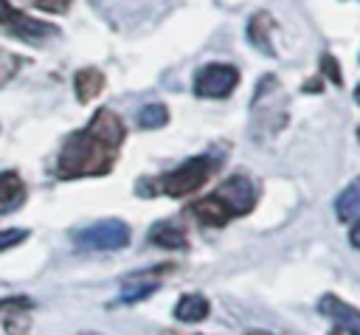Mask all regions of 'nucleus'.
<instances>
[{
    "instance_id": "nucleus-23",
    "label": "nucleus",
    "mask_w": 360,
    "mask_h": 335,
    "mask_svg": "<svg viewBox=\"0 0 360 335\" xmlns=\"http://www.w3.org/2000/svg\"><path fill=\"white\" fill-rule=\"evenodd\" d=\"M354 101H357V107H360V84L354 87Z\"/></svg>"
},
{
    "instance_id": "nucleus-14",
    "label": "nucleus",
    "mask_w": 360,
    "mask_h": 335,
    "mask_svg": "<svg viewBox=\"0 0 360 335\" xmlns=\"http://www.w3.org/2000/svg\"><path fill=\"white\" fill-rule=\"evenodd\" d=\"M270 31H273V17L267 11H259L248 23V39L262 51V53H276L270 45Z\"/></svg>"
},
{
    "instance_id": "nucleus-22",
    "label": "nucleus",
    "mask_w": 360,
    "mask_h": 335,
    "mask_svg": "<svg viewBox=\"0 0 360 335\" xmlns=\"http://www.w3.org/2000/svg\"><path fill=\"white\" fill-rule=\"evenodd\" d=\"M248 335H273V332H264V329H250Z\"/></svg>"
},
{
    "instance_id": "nucleus-20",
    "label": "nucleus",
    "mask_w": 360,
    "mask_h": 335,
    "mask_svg": "<svg viewBox=\"0 0 360 335\" xmlns=\"http://www.w3.org/2000/svg\"><path fill=\"white\" fill-rule=\"evenodd\" d=\"M34 6L48 14H65L70 8V0H34Z\"/></svg>"
},
{
    "instance_id": "nucleus-4",
    "label": "nucleus",
    "mask_w": 360,
    "mask_h": 335,
    "mask_svg": "<svg viewBox=\"0 0 360 335\" xmlns=\"http://www.w3.org/2000/svg\"><path fill=\"white\" fill-rule=\"evenodd\" d=\"M239 84V70L228 62H208L194 73L197 99H228Z\"/></svg>"
},
{
    "instance_id": "nucleus-10",
    "label": "nucleus",
    "mask_w": 360,
    "mask_h": 335,
    "mask_svg": "<svg viewBox=\"0 0 360 335\" xmlns=\"http://www.w3.org/2000/svg\"><path fill=\"white\" fill-rule=\"evenodd\" d=\"M28 310H31V301L25 296H14V298L0 304V312H6L3 315V327H6L8 335H25V329H28Z\"/></svg>"
},
{
    "instance_id": "nucleus-5",
    "label": "nucleus",
    "mask_w": 360,
    "mask_h": 335,
    "mask_svg": "<svg viewBox=\"0 0 360 335\" xmlns=\"http://www.w3.org/2000/svg\"><path fill=\"white\" fill-rule=\"evenodd\" d=\"M73 239L84 251H121L129 245V225L124 220H98L76 231Z\"/></svg>"
},
{
    "instance_id": "nucleus-24",
    "label": "nucleus",
    "mask_w": 360,
    "mask_h": 335,
    "mask_svg": "<svg viewBox=\"0 0 360 335\" xmlns=\"http://www.w3.org/2000/svg\"><path fill=\"white\" fill-rule=\"evenodd\" d=\"M160 335H180V332H177V329H163Z\"/></svg>"
},
{
    "instance_id": "nucleus-16",
    "label": "nucleus",
    "mask_w": 360,
    "mask_h": 335,
    "mask_svg": "<svg viewBox=\"0 0 360 335\" xmlns=\"http://www.w3.org/2000/svg\"><path fill=\"white\" fill-rule=\"evenodd\" d=\"M22 197V180L17 172H0V206H8Z\"/></svg>"
},
{
    "instance_id": "nucleus-2",
    "label": "nucleus",
    "mask_w": 360,
    "mask_h": 335,
    "mask_svg": "<svg viewBox=\"0 0 360 335\" xmlns=\"http://www.w3.org/2000/svg\"><path fill=\"white\" fill-rule=\"evenodd\" d=\"M256 203H259L256 180L245 172H236L222 186H217L205 197L194 200L186 211H188V217H194L205 228H225L231 220L250 214L256 208Z\"/></svg>"
},
{
    "instance_id": "nucleus-19",
    "label": "nucleus",
    "mask_w": 360,
    "mask_h": 335,
    "mask_svg": "<svg viewBox=\"0 0 360 335\" xmlns=\"http://www.w3.org/2000/svg\"><path fill=\"white\" fill-rule=\"evenodd\" d=\"M14 70H17V56H11L0 48V84H6L14 76Z\"/></svg>"
},
{
    "instance_id": "nucleus-11",
    "label": "nucleus",
    "mask_w": 360,
    "mask_h": 335,
    "mask_svg": "<svg viewBox=\"0 0 360 335\" xmlns=\"http://www.w3.org/2000/svg\"><path fill=\"white\" fill-rule=\"evenodd\" d=\"M149 239H152L155 245L166 248V251H183V248H188V236H186V228H183L180 222H174V220H163V222L152 225V234H149Z\"/></svg>"
},
{
    "instance_id": "nucleus-6",
    "label": "nucleus",
    "mask_w": 360,
    "mask_h": 335,
    "mask_svg": "<svg viewBox=\"0 0 360 335\" xmlns=\"http://www.w3.org/2000/svg\"><path fill=\"white\" fill-rule=\"evenodd\" d=\"M0 28H6L8 34H14V37H20V39H25V42H39V39L56 34V28H53L51 23L34 20V17H28V14H22V11L6 6L3 0H0Z\"/></svg>"
},
{
    "instance_id": "nucleus-17",
    "label": "nucleus",
    "mask_w": 360,
    "mask_h": 335,
    "mask_svg": "<svg viewBox=\"0 0 360 335\" xmlns=\"http://www.w3.org/2000/svg\"><path fill=\"white\" fill-rule=\"evenodd\" d=\"M321 70L326 73V79L329 82H335L338 87L343 84V76H340V65L335 62V56L332 53H323V59H321Z\"/></svg>"
},
{
    "instance_id": "nucleus-15",
    "label": "nucleus",
    "mask_w": 360,
    "mask_h": 335,
    "mask_svg": "<svg viewBox=\"0 0 360 335\" xmlns=\"http://www.w3.org/2000/svg\"><path fill=\"white\" fill-rule=\"evenodd\" d=\"M169 124V107L160 104V101H152L146 107H141L138 113V127L141 129H158V127H166Z\"/></svg>"
},
{
    "instance_id": "nucleus-9",
    "label": "nucleus",
    "mask_w": 360,
    "mask_h": 335,
    "mask_svg": "<svg viewBox=\"0 0 360 335\" xmlns=\"http://www.w3.org/2000/svg\"><path fill=\"white\" fill-rule=\"evenodd\" d=\"M172 312H174V318H177L180 324H200V321L208 318L211 301H208L202 293H186V296H180V301L174 304Z\"/></svg>"
},
{
    "instance_id": "nucleus-26",
    "label": "nucleus",
    "mask_w": 360,
    "mask_h": 335,
    "mask_svg": "<svg viewBox=\"0 0 360 335\" xmlns=\"http://www.w3.org/2000/svg\"><path fill=\"white\" fill-rule=\"evenodd\" d=\"M84 335H93V332H84Z\"/></svg>"
},
{
    "instance_id": "nucleus-18",
    "label": "nucleus",
    "mask_w": 360,
    "mask_h": 335,
    "mask_svg": "<svg viewBox=\"0 0 360 335\" xmlns=\"http://www.w3.org/2000/svg\"><path fill=\"white\" fill-rule=\"evenodd\" d=\"M28 236V231L25 228H11V231H0V251H6V248H14V245H20L22 239Z\"/></svg>"
},
{
    "instance_id": "nucleus-12",
    "label": "nucleus",
    "mask_w": 360,
    "mask_h": 335,
    "mask_svg": "<svg viewBox=\"0 0 360 335\" xmlns=\"http://www.w3.org/2000/svg\"><path fill=\"white\" fill-rule=\"evenodd\" d=\"M104 84H107V79H104V73H101L98 68H82V70L73 76L76 99H79L82 104L93 101V99H96V96L104 90Z\"/></svg>"
},
{
    "instance_id": "nucleus-13",
    "label": "nucleus",
    "mask_w": 360,
    "mask_h": 335,
    "mask_svg": "<svg viewBox=\"0 0 360 335\" xmlns=\"http://www.w3.org/2000/svg\"><path fill=\"white\" fill-rule=\"evenodd\" d=\"M335 217L340 222H354L360 217V177H354L338 197H335Z\"/></svg>"
},
{
    "instance_id": "nucleus-1",
    "label": "nucleus",
    "mask_w": 360,
    "mask_h": 335,
    "mask_svg": "<svg viewBox=\"0 0 360 335\" xmlns=\"http://www.w3.org/2000/svg\"><path fill=\"white\" fill-rule=\"evenodd\" d=\"M124 138H127V127L118 118V113H112L110 107L96 110L87 127L68 135V141L62 144L56 175L62 180L107 175L115 166Z\"/></svg>"
},
{
    "instance_id": "nucleus-21",
    "label": "nucleus",
    "mask_w": 360,
    "mask_h": 335,
    "mask_svg": "<svg viewBox=\"0 0 360 335\" xmlns=\"http://www.w3.org/2000/svg\"><path fill=\"white\" fill-rule=\"evenodd\" d=\"M349 225H352V231H349V242H352V248L360 251V217H357L354 222H349Z\"/></svg>"
},
{
    "instance_id": "nucleus-25",
    "label": "nucleus",
    "mask_w": 360,
    "mask_h": 335,
    "mask_svg": "<svg viewBox=\"0 0 360 335\" xmlns=\"http://www.w3.org/2000/svg\"><path fill=\"white\" fill-rule=\"evenodd\" d=\"M357 138H360V127H357Z\"/></svg>"
},
{
    "instance_id": "nucleus-8",
    "label": "nucleus",
    "mask_w": 360,
    "mask_h": 335,
    "mask_svg": "<svg viewBox=\"0 0 360 335\" xmlns=\"http://www.w3.org/2000/svg\"><path fill=\"white\" fill-rule=\"evenodd\" d=\"M169 270H174V265H160V267H152V270L127 276L124 284H121V301H124V304L143 301L146 296H152V293L160 287V276L169 273Z\"/></svg>"
},
{
    "instance_id": "nucleus-3",
    "label": "nucleus",
    "mask_w": 360,
    "mask_h": 335,
    "mask_svg": "<svg viewBox=\"0 0 360 335\" xmlns=\"http://www.w3.org/2000/svg\"><path fill=\"white\" fill-rule=\"evenodd\" d=\"M219 158L205 152L183 160L180 166L152 177V189H143L141 194H163V197H188L197 189H202L217 172H219Z\"/></svg>"
},
{
    "instance_id": "nucleus-7",
    "label": "nucleus",
    "mask_w": 360,
    "mask_h": 335,
    "mask_svg": "<svg viewBox=\"0 0 360 335\" xmlns=\"http://www.w3.org/2000/svg\"><path fill=\"white\" fill-rule=\"evenodd\" d=\"M318 312H321L326 321H332L340 332H346V335H360V310H357L354 304L343 301L340 296L323 293V296L318 298Z\"/></svg>"
}]
</instances>
